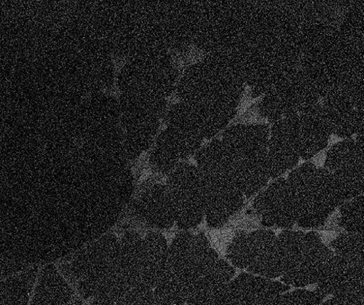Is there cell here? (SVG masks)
<instances>
[{
    "label": "cell",
    "instance_id": "cell-6",
    "mask_svg": "<svg viewBox=\"0 0 364 305\" xmlns=\"http://www.w3.org/2000/svg\"><path fill=\"white\" fill-rule=\"evenodd\" d=\"M227 258L235 268L267 279L281 277L278 236L272 230L237 233L228 247Z\"/></svg>",
    "mask_w": 364,
    "mask_h": 305
},
{
    "label": "cell",
    "instance_id": "cell-15",
    "mask_svg": "<svg viewBox=\"0 0 364 305\" xmlns=\"http://www.w3.org/2000/svg\"><path fill=\"white\" fill-rule=\"evenodd\" d=\"M321 105L331 133L349 137L363 129V103L342 88L332 90Z\"/></svg>",
    "mask_w": 364,
    "mask_h": 305
},
{
    "label": "cell",
    "instance_id": "cell-18",
    "mask_svg": "<svg viewBox=\"0 0 364 305\" xmlns=\"http://www.w3.org/2000/svg\"><path fill=\"white\" fill-rule=\"evenodd\" d=\"M235 274V267L219 257L203 273L188 304L218 305L227 285L234 278Z\"/></svg>",
    "mask_w": 364,
    "mask_h": 305
},
{
    "label": "cell",
    "instance_id": "cell-9",
    "mask_svg": "<svg viewBox=\"0 0 364 305\" xmlns=\"http://www.w3.org/2000/svg\"><path fill=\"white\" fill-rule=\"evenodd\" d=\"M319 95L304 74H289L264 95L262 114L271 121L299 115L318 103Z\"/></svg>",
    "mask_w": 364,
    "mask_h": 305
},
{
    "label": "cell",
    "instance_id": "cell-21",
    "mask_svg": "<svg viewBox=\"0 0 364 305\" xmlns=\"http://www.w3.org/2000/svg\"><path fill=\"white\" fill-rule=\"evenodd\" d=\"M363 194L344 201L340 205V225L345 232L363 233Z\"/></svg>",
    "mask_w": 364,
    "mask_h": 305
},
{
    "label": "cell",
    "instance_id": "cell-13",
    "mask_svg": "<svg viewBox=\"0 0 364 305\" xmlns=\"http://www.w3.org/2000/svg\"><path fill=\"white\" fill-rule=\"evenodd\" d=\"M254 208L267 228L290 229L296 224V215L292 192L287 178H276L256 197Z\"/></svg>",
    "mask_w": 364,
    "mask_h": 305
},
{
    "label": "cell",
    "instance_id": "cell-14",
    "mask_svg": "<svg viewBox=\"0 0 364 305\" xmlns=\"http://www.w3.org/2000/svg\"><path fill=\"white\" fill-rule=\"evenodd\" d=\"M296 117L275 122L267 144V159L271 178L282 177L295 168L300 159Z\"/></svg>",
    "mask_w": 364,
    "mask_h": 305
},
{
    "label": "cell",
    "instance_id": "cell-22",
    "mask_svg": "<svg viewBox=\"0 0 364 305\" xmlns=\"http://www.w3.org/2000/svg\"><path fill=\"white\" fill-rule=\"evenodd\" d=\"M323 299L316 291L297 289L291 292L284 293L277 301L276 305H317L321 304Z\"/></svg>",
    "mask_w": 364,
    "mask_h": 305
},
{
    "label": "cell",
    "instance_id": "cell-11",
    "mask_svg": "<svg viewBox=\"0 0 364 305\" xmlns=\"http://www.w3.org/2000/svg\"><path fill=\"white\" fill-rule=\"evenodd\" d=\"M168 242L163 234L142 236L134 304H154V290L165 262Z\"/></svg>",
    "mask_w": 364,
    "mask_h": 305
},
{
    "label": "cell",
    "instance_id": "cell-16",
    "mask_svg": "<svg viewBox=\"0 0 364 305\" xmlns=\"http://www.w3.org/2000/svg\"><path fill=\"white\" fill-rule=\"evenodd\" d=\"M134 211L136 218L148 228L168 230L176 225L165 183H156L144 188L136 198Z\"/></svg>",
    "mask_w": 364,
    "mask_h": 305
},
{
    "label": "cell",
    "instance_id": "cell-19",
    "mask_svg": "<svg viewBox=\"0 0 364 305\" xmlns=\"http://www.w3.org/2000/svg\"><path fill=\"white\" fill-rule=\"evenodd\" d=\"M233 155L238 188L248 198L258 194L271 178L267 150L248 155Z\"/></svg>",
    "mask_w": 364,
    "mask_h": 305
},
{
    "label": "cell",
    "instance_id": "cell-17",
    "mask_svg": "<svg viewBox=\"0 0 364 305\" xmlns=\"http://www.w3.org/2000/svg\"><path fill=\"white\" fill-rule=\"evenodd\" d=\"M296 129L301 159L309 160L326 146L331 131L320 103L297 115Z\"/></svg>",
    "mask_w": 364,
    "mask_h": 305
},
{
    "label": "cell",
    "instance_id": "cell-20",
    "mask_svg": "<svg viewBox=\"0 0 364 305\" xmlns=\"http://www.w3.org/2000/svg\"><path fill=\"white\" fill-rule=\"evenodd\" d=\"M330 246L333 253L354 265L364 269L363 233L345 232L333 239Z\"/></svg>",
    "mask_w": 364,
    "mask_h": 305
},
{
    "label": "cell",
    "instance_id": "cell-3",
    "mask_svg": "<svg viewBox=\"0 0 364 305\" xmlns=\"http://www.w3.org/2000/svg\"><path fill=\"white\" fill-rule=\"evenodd\" d=\"M287 180L294 200L296 224L302 228L321 227L344 202L326 169L311 163L293 169Z\"/></svg>",
    "mask_w": 364,
    "mask_h": 305
},
{
    "label": "cell",
    "instance_id": "cell-7",
    "mask_svg": "<svg viewBox=\"0 0 364 305\" xmlns=\"http://www.w3.org/2000/svg\"><path fill=\"white\" fill-rule=\"evenodd\" d=\"M176 225L183 230L197 228L205 219L203 190L198 169L187 162L166 176L165 183Z\"/></svg>",
    "mask_w": 364,
    "mask_h": 305
},
{
    "label": "cell",
    "instance_id": "cell-10",
    "mask_svg": "<svg viewBox=\"0 0 364 305\" xmlns=\"http://www.w3.org/2000/svg\"><path fill=\"white\" fill-rule=\"evenodd\" d=\"M344 201L363 194V147L347 139L333 146L323 167Z\"/></svg>",
    "mask_w": 364,
    "mask_h": 305
},
{
    "label": "cell",
    "instance_id": "cell-8",
    "mask_svg": "<svg viewBox=\"0 0 364 305\" xmlns=\"http://www.w3.org/2000/svg\"><path fill=\"white\" fill-rule=\"evenodd\" d=\"M323 304L360 305L364 303V269L340 257L331 250L316 283Z\"/></svg>",
    "mask_w": 364,
    "mask_h": 305
},
{
    "label": "cell",
    "instance_id": "cell-12",
    "mask_svg": "<svg viewBox=\"0 0 364 305\" xmlns=\"http://www.w3.org/2000/svg\"><path fill=\"white\" fill-rule=\"evenodd\" d=\"M289 289V286L274 279L242 273L228 283L218 305H274Z\"/></svg>",
    "mask_w": 364,
    "mask_h": 305
},
{
    "label": "cell",
    "instance_id": "cell-1",
    "mask_svg": "<svg viewBox=\"0 0 364 305\" xmlns=\"http://www.w3.org/2000/svg\"><path fill=\"white\" fill-rule=\"evenodd\" d=\"M220 257L202 233L184 232L168 244L154 304L186 305L205 270Z\"/></svg>",
    "mask_w": 364,
    "mask_h": 305
},
{
    "label": "cell",
    "instance_id": "cell-2",
    "mask_svg": "<svg viewBox=\"0 0 364 305\" xmlns=\"http://www.w3.org/2000/svg\"><path fill=\"white\" fill-rule=\"evenodd\" d=\"M195 158L205 220L210 228H221L241 209L245 200L237 185L234 155L223 141L217 140L201 147Z\"/></svg>",
    "mask_w": 364,
    "mask_h": 305
},
{
    "label": "cell",
    "instance_id": "cell-4",
    "mask_svg": "<svg viewBox=\"0 0 364 305\" xmlns=\"http://www.w3.org/2000/svg\"><path fill=\"white\" fill-rule=\"evenodd\" d=\"M278 241L284 283L294 287L316 284L331 253L320 235L288 230L278 235Z\"/></svg>",
    "mask_w": 364,
    "mask_h": 305
},
{
    "label": "cell",
    "instance_id": "cell-5",
    "mask_svg": "<svg viewBox=\"0 0 364 305\" xmlns=\"http://www.w3.org/2000/svg\"><path fill=\"white\" fill-rule=\"evenodd\" d=\"M119 237L106 232L87 241L75 260V277L82 296L93 304L108 288L115 270Z\"/></svg>",
    "mask_w": 364,
    "mask_h": 305
}]
</instances>
